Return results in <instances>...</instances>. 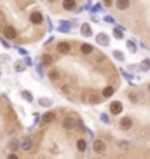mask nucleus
I'll return each mask as SVG.
<instances>
[{
	"mask_svg": "<svg viewBox=\"0 0 150 159\" xmlns=\"http://www.w3.org/2000/svg\"><path fill=\"white\" fill-rule=\"evenodd\" d=\"M122 110H124V105H122V102H119V100H113V102L110 103V107H108V114H110V116H119V114H122Z\"/></svg>",
	"mask_w": 150,
	"mask_h": 159,
	"instance_id": "nucleus-1",
	"label": "nucleus"
},
{
	"mask_svg": "<svg viewBox=\"0 0 150 159\" xmlns=\"http://www.w3.org/2000/svg\"><path fill=\"white\" fill-rule=\"evenodd\" d=\"M75 126H77V119L75 117H65L63 121H61V128L63 129H66V131H72V129H75Z\"/></svg>",
	"mask_w": 150,
	"mask_h": 159,
	"instance_id": "nucleus-2",
	"label": "nucleus"
},
{
	"mask_svg": "<svg viewBox=\"0 0 150 159\" xmlns=\"http://www.w3.org/2000/svg\"><path fill=\"white\" fill-rule=\"evenodd\" d=\"M119 128H121L122 131H129L133 128V117L131 116L121 117V121H119Z\"/></svg>",
	"mask_w": 150,
	"mask_h": 159,
	"instance_id": "nucleus-3",
	"label": "nucleus"
},
{
	"mask_svg": "<svg viewBox=\"0 0 150 159\" xmlns=\"http://www.w3.org/2000/svg\"><path fill=\"white\" fill-rule=\"evenodd\" d=\"M93 150L96 154H105L107 152V143L103 140H94L93 142Z\"/></svg>",
	"mask_w": 150,
	"mask_h": 159,
	"instance_id": "nucleus-4",
	"label": "nucleus"
},
{
	"mask_svg": "<svg viewBox=\"0 0 150 159\" xmlns=\"http://www.w3.org/2000/svg\"><path fill=\"white\" fill-rule=\"evenodd\" d=\"M32 149H33L32 136H24V138H21V150H24V152H30Z\"/></svg>",
	"mask_w": 150,
	"mask_h": 159,
	"instance_id": "nucleus-5",
	"label": "nucleus"
},
{
	"mask_svg": "<svg viewBox=\"0 0 150 159\" xmlns=\"http://www.w3.org/2000/svg\"><path fill=\"white\" fill-rule=\"evenodd\" d=\"M72 21H65V19H61L60 23H58V30L60 32H63V33H70V30H72Z\"/></svg>",
	"mask_w": 150,
	"mask_h": 159,
	"instance_id": "nucleus-6",
	"label": "nucleus"
},
{
	"mask_svg": "<svg viewBox=\"0 0 150 159\" xmlns=\"http://www.w3.org/2000/svg\"><path fill=\"white\" fill-rule=\"evenodd\" d=\"M4 37L9 39V40H12V39L18 37V32H16L14 26H4Z\"/></svg>",
	"mask_w": 150,
	"mask_h": 159,
	"instance_id": "nucleus-7",
	"label": "nucleus"
},
{
	"mask_svg": "<svg viewBox=\"0 0 150 159\" xmlns=\"http://www.w3.org/2000/svg\"><path fill=\"white\" fill-rule=\"evenodd\" d=\"M54 119H56V112H46L42 114V117H40V121L44 122V124H51V122H54Z\"/></svg>",
	"mask_w": 150,
	"mask_h": 159,
	"instance_id": "nucleus-8",
	"label": "nucleus"
},
{
	"mask_svg": "<svg viewBox=\"0 0 150 159\" xmlns=\"http://www.w3.org/2000/svg\"><path fill=\"white\" fill-rule=\"evenodd\" d=\"M96 42L99 46H110V37H108L107 33H98L96 35Z\"/></svg>",
	"mask_w": 150,
	"mask_h": 159,
	"instance_id": "nucleus-9",
	"label": "nucleus"
},
{
	"mask_svg": "<svg viewBox=\"0 0 150 159\" xmlns=\"http://www.w3.org/2000/svg\"><path fill=\"white\" fill-rule=\"evenodd\" d=\"M115 7L119 11H127L131 7V0H115Z\"/></svg>",
	"mask_w": 150,
	"mask_h": 159,
	"instance_id": "nucleus-10",
	"label": "nucleus"
},
{
	"mask_svg": "<svg viewBox=\"0 0 150 159\" xmlns=\"http://www.w3.org/2000/svg\"><path fill=\"white\" fill-rule=\"evenodd\" d=\"M47 77H49V80H51V82H58V80L61 79V74H60V70L52 68V70L47 72Z\"/></svg>",
	"mask_w": 150,
	"mask_h": 159,
	"instance_id": "nucleus-11",
	"label": "nucleus"
},
{
	"mask_svg": "<svg viewBox=\"0 0 150 159\" xmlns=\"http://www.w3.org/2000/svg\"><path fill=\"white\" fill-rule=\"evenodd\" d=\"M30 21H32L33 25H42L44 23V16L40 14V12H32V14H30Z\"/></svg>",
	"mask_w": 150,
	"mask_h": 159,
	"instance_id": "nucleus-12",
	"label": "nucleus"
},
{
	"mask_svg": "<svg viewBox=\"0 0 150 159\" xmlns=\"http://www.w3.org/2000/svg\"><path fill=\"white\" fill-rule=\"evenodd\" d=\"M80 33L84 35V37H91L93 35V28H91L89 23H82L80 25Z\"/></svg>",
	"mask_w": 150,
	"mask_h": 159,
	"instance_id": "nucleus-13",
	"label": "nucleus"
},
{
	"mask_svg": "<svg viewBox=\"0 0 150 159\" xmlns=\"http://www.w3.org/2000/svg\"><path fill=\"white\" fill-rule=\"evenodd\" d=\"M58 51H60L61 54H68V52L72 51L70 42H60V44H58Z\"/></svg>",
	"mask_w": 150,
	"mask_h": 159,
	"instance_id": "nucleus-14",
	"label": "nucleus"
},
{
	"mask_svg": "<svg viewBox=\"0 0 150 159\" xmlns=\"http://www.w3.org/2000/svg\"><path fill=\"white\" fill-rule=\"evenodd\" d=\"M63 9L65 11H75L77 9V0H63Z\"/></svg>",
	"mask_w": 150,
	"mask_h": 159,
	"instance_id": "nucleus-15",
	"label": "nucleus"
},
{
	"mask_svg": "<svg viewBox=\"0 0 150 159\" xmlns=\"http://www.w3.org/2000/svg\"><path fill=\"white\" fill-rule=\"evenodd\" d=\"M37 103L40 105V107H44V108H49V107H52V100L51 98H47V96H42V98H38L37 100Z\"/></svg>",
	"mask_w": 150,
	"mask_h": 159,
	"instance_id": "nucleus-16",
	"label": "nucleus"
},
{
	"mask_svg": "<svg viewBox=\"0 0 150 159\" xmlns=\"http://www.w3.org/2000/svg\"><path fill=\"white\" fill-rule=\"evenodd\" d=\"M124 32H126V28L121 26V25H115L113 26V37L115 39H124Z\"/></svg>",
	"mask_w": 150,
	"mask_h": 159,
	"instance_id": "nucleus-17",
	"label": "nucleus"
},
{
	"mask_svg": "<svg viewBox=\"0 0 150 159\" xmlns=\"http://www.w3.org/2000/svg\"><path fill=\"white\" fill-rule=\"evenodd\" d=\"M75 145H77V150H79V152H82V154L87 150V140H86V138H79Z\"/></svg>",
	"mask_w": 150,
	"mask_h": 159,
	"instance_id": "nucleus-18",
	"label": "nucleus"
},
{
	"mask_svg": "<svg viewBox=\"0 0 150 159\" xmlns=\"http://www.w3.org/2000/svg\"><path fill=\"white\" fill-rule=\"evenodd\" d=\"M7 149H9L11 152L19 150V149H21V140H11L9 143H7Z\"/></svg>",
	"mask_w": 150,
	"mask_h": 159,
	"instance_id": "nucleus-19",
	"label": "nucleus"
},
{
	"mask_svg": "<svg viewBox=\"0 0 150 159\" xmlns=\"http://www.w3.org/2000/svg\"><path fill=\"white\" fill-rule=\"evenodd\" d=\"M138 70H140V72H148V70H150V60H148V58H145V60L140 61Z\"/></svg>",
	"mask_w": 150,
	"mask_h": 159,
	"instance_id": "nucleus-20",
	"label": "nucleus"
},
{
	"mask_svg": "<svg viewBox=\"0 0 150 159\" xmlns=\"http://www.w3.org/2000/svg\"><path fill=\"white\" fill-rule=\"evenodd\" d=\"M80 52H82L84 56L93 54V46H91V44H80Z\"/></svg>",
	"mask_w": 150,
	"mask_h": 159,
	"instance_id": "nucleus-21",
	"label": "nucleus"
},
{
	"mask_svg": "<svg viewBox=\"0 0 150 159\" xmlns=\"http://www.w3.org/2000/svg\"><path fill=\"white\" fill-rule=\"evenodd\" d=\"M115 147H119V149H131L133 143L127 140H119V142H115Z\"/></svg>",
	"mask_w": 150,
	"mask_h": 159,
	"instance_id": "nucleus-22",
	"label": "nucleus"
},
{
	"mask_svg": "<svg viewBox=\"0 0 150 159\" xmlns=\"http://www.w3.org/2000/svg\"><path fill=\"white\" fill-rule=\"evenodd\" d=\"M113 93H115V88H113V86H107V88L103 89V98H112Z\"/></svg>",
	"mask_w": 150,
	"mask_h": 159,
	"instance_id": "nucleus-23",
	"label": "nucleus"
},
{
	"mask_svg": "<svg viewBox=\"0 0 150 159\" xmlns=\"http://www.w3.org/2000/svg\"><path fill=\"white\" fill-rule=\"evenodd\" d=\"M21 98H23L24 102L32 103V102H33V94L30 93V91H26V89H24V91H21Z\"/></svg>",
	"mask_w": 150,
	"mask_h": 159,
	"instance_id": "nucleus-24",
	"label": "nucleus"
},
{
	"mask_svg": "<svg viewBox=\"0 0 150 159\" xmlns=\"http://www.w3.org/2000/svg\"><path fill=\"white\" fill-rule=\"evenodd\" d=\"M127 51L131 52V54H135L136 51H138V47H136V44H135V40H131V39H129V40H127Z\"/></svg>",
	"mask_w": 150,
	"mask_h": 159,
	"instance_id": "nucleus-25",
	"label": "nucleus"
},
{
	"mask_svg": "<svg viewBox=\"0 0 150 159\" xmlns=\"http://www.w3.org/2000/svg\"><path fill=\"white\" fill-rule=\"evenodd\" d=\"M127 98H129V102H133V103L140 102V96H138V93H135V91H129V93H127Z\"/></svg>",
	"mask_w": 150,
	"mask_h": 159,
	"instance_id": "nucleus-26",
	"label": "nucleus"
},
{
	"mask_svg": "<svg viewBox=\"0 0 150 159\" xmlns=\"http://www.w3.org/2000/svg\"><path fill=\"white\" fill-rule=\"evenodd\" d=\"M42 65L44 66L52 65V56H51V54H44V56H42Z\"/></svg>",
	"mask_w": 150,
	"mask_h": 159,
	"instance_id": "nucleus-27",
	"label": "nucleus"
},
{
	"mask_svg": "<svg viewBox=\"0 0 150 159\" xmlns=\"http://www.w3.org/2000/svg\"><path fill=\"white\" fill-rule=\"evenodd\" d=\"M112 56L115 58L117 61H124V60H126V58H124V52H122V51H117V49L112 52Z\"/></svg>",
	"mask_w": 150,
	"mask_h": 159,
	"instance_id": "nucleus-28",
	"label": "nucleus"
},
{
	"mask_svg": "<svg viewBox=\"0 0 150 159\" xmlns=\"http://www.w3.org/2000/svg\"><path fill=\"white\" fill-rule=\"evenodd\" d=\"M24 68H26V63H23V61H16L14 63V70L16 72H23Z\"/></svg>",
	"mask_w": 150,
	"mask_h": 159,
	"instance_id": "nucleus-29",
	"label": "nucleus"
},
{
	"mask_svg": "<svg viewBox=\"0 0 150 159\" xmlns=\"http://www.w3.org/2000/svg\"><path fill=\"white\" fill-rule=\"evenodd\" d=\"M105 54H96V56H94V63H96V65H101V63H105Z\"/></svg>",
	"mask_w": 150,
	"mask_h": 159,
	"instance_id": "nucleus-30",
	"label": "nucleus"
},
{
	"mask_svg": "<svg viewBox=\"0 0 150 159\" xmlns=\"http://www.w3.org/2000/svg\"><path fill=\"white\" fill-rule=\"evenodd\" d=\"M99 121L103 122V124H110V117H108V114H99Z\"/></svg>",
	"mask_w": 150,
	"mask_h": 159,
	"instance_id": "nucleus-31",
	"label": "nucleus"
},
{
	"mask_svg": "<svg viewBox=\"0 0 150 159\" xmlns=\"http://www.w3.org/2000/svg\"><path fill=\"white\" fill-rule=\"evenodd\" d=\"M0 46H4L5 49H9V47H11V44H9V39L2 37V39H0Z\"/></svg>",
	"mask_w": 150,
	"mask_h": 159,
	"instance_id": "nucleus-32",
	"label": "nucleus"
},
{
	"mask_svg": "<svg viewBox=\"0 0 150 159\" xmlns=\"http://www.w3.org/2000/svg\"><path fill=\"white\" fill-rule=\"evenodd\" d=\"M16 51L19 52V54H23V56H28V51H26V49H24V47H16Z\"/></svg>",
	"mask_w": 150,
	"mask_h": 159,
	"instance_id": "nucleus-33",
	"label": "nucleus"
},
{
	"mask_svg": "<svg viewBox=\"0 0 150 159\" xmlns=\"http://www.w3.org/2000/svg\"><path fill=\"white\" fill-rule=\"evenodd\" d=\"M103 5L105 7H112V5H115V0H103Z\"/></svg>",
	"mask_w": 150,
	"mask_h": 159,
	"instance_id": "nucleus-34",
	"label": "nucleus"
},
{
	"mask_svg": "<svg viewBox=\"0 0 150 159\" xmlns=\"http://www.w3.org/2000/svg\"><path fill=\"white\" fill-rule=\"evenodd\" d=\"M5 159H19V156L16 154V152H9V154H7V157Z\"/></svg>",
	"mask_w": 150,
	"mask_h": 159,
	"instance_id": "nucleus-35",
	"label": "nucleus"
},
{
	"mask_svg": "<svg viewBox=\"0 0 150 159\" xmlns=\"http://www.w3.org/2000/svg\"><path fill=\"white\" fill-rule=\"evenodd\" d=\"M0 61H2V63H7V61H9V56H7V54H0Z\"/></svg>",
	"mask_w": 150,
	"mask_h": 159,
	"instance_id": "nucleus-36",
	"label": "nucleus"
},
{
	"mask_svg": "<svg viewBox=\"0 0 150 159\" xmlns=\"http://www.w3.org/2000/svg\"><path fill=\"white\" fill-rule=\"evenodd\" d=\"M37 74H38V77H44V72H42V65H37Z\"/></svg>",
	"mask_w": 150,
	"mask_h": 159,
	"instance_id": "nucleus-37",
	"label": "nucleus"
},
{
	"mask_svg": "<svg viewBox=\"0 0 150 159\" xmlns=\"http://www.w3.org/2000/svg\"><path fill=\"white\" fill-rule=\"evenodd\" d=\"M103 19H105V21H107V23H115V19H113L112 16H105Z\"/></svg>",
	"mask_w": 150,
	"mask_h": 159,
	"instance_id": "nucleus-38",
	"label": "nucleus"
},
{
	"mask_svg": "<svg viewBox=\"0 0 150 159\" xmlns=\"http://www.w3.org/2000/svg\"><path fill=\"white\" fill-rule=\"evenodd\" d=\"M24 63H26V66H32V60H30V56H24Z\"/></svg>",
	"mask_w": 150,
	"mask_h": 159,
	"instance_id": "nucleus-39",
	"label": "nucleus"
},
{
	"mask_svg": "<svg viewBox=\"0 0 150 159\" xmlns=\"http://www.w3.org/2000/svg\"><path fill=\"white\" fill-rule=\"evenodd\" d=\"M47 2H49V4H54V2H58V0H47Z\"/></svg>",
	"mask_w": 150,
	"mask_h": 159,
	"instance_id": "nucleus-40",
	"label": "nucleus"
},
{
	"mask_svg": "<svg viewBox=\"0 0 150 159\" xmlns=\"http://www.w3.org/2000/svg\"><path fill=\"white\" fill-rule=\"evenodd\" d=\"M147 89H148V93H150V84H148V86H147Z\"/></svg>",
	"mask_w": 150,
	"mask_h": 159,
	"instance_id": "nucleus-41",
	"label": "nucleus"
},
{
	"mask_svg": "<svg viewBox=\"0 0 150 159\" xmlns=\"http://www.w3.org/2000/svg\"><path fill=\"white\" fill-rule=\"evenodd\" d=\"M0 79H2V72H0Z\"/></svg>",
	"mask_w": 150,
	"mask_h": 159,
	"instance_id": "nucleus-42",
	"label": "nucleus"
},
{
	"mask_svg": "<svg viewBox=\"0 0 150 159\" xmlns=\"http://www.w3.org/2000/svg\"><path fill=\"white\" fill-rule=\"evenodd\" d=\"M91 159H98V157H91Z\"/></svg>",
	"mask_w": 150,
	"mask_h": 159,
	"instance_id": "nucleus-43",
	"label": "nucleus"
},
{
	"mask_svg": "<svg viewBox=\"0 0 150 159\" xmlns=\"http://www.w3.org/2000/svg\"><path fill=\"white\" fill-rule=\"evenodd\" d=\"M0 16H2V14H0Z\"/></svg>",
	"mask_w": 150,
	"mask_h": 159,
	"instance_id": "nucleus-44",
	"label": "nucleus"
}]
</instances>
